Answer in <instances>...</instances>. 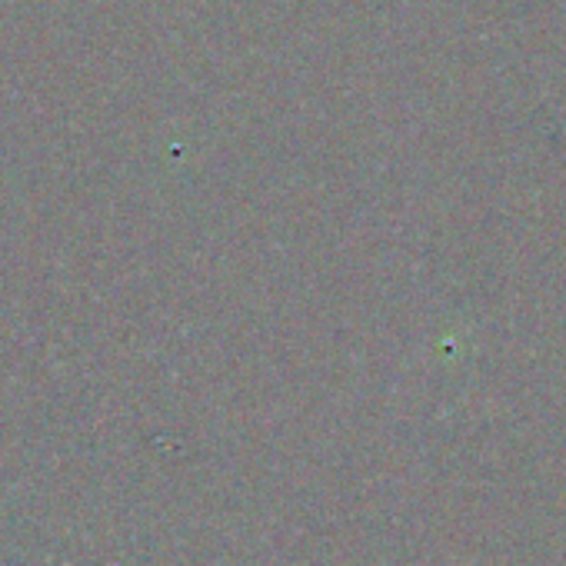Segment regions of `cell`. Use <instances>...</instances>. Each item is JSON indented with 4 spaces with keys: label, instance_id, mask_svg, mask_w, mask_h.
Instances as JSON below:
<instances>
[{
    "label": "cell",
    "instance_id": "cell-1",
    "mask_svg": "<svg viewBox=\"0 0 566 566\" xmlns=\"http://www.w3.org/2000/svg\"><path fill=\"white\" fill-rule=\"evenodd\" d=\"M0 566H4V563H0Z\"/></svg>",
    "mask_w": 566,
    "mask_h": 566
}]
</instances>
